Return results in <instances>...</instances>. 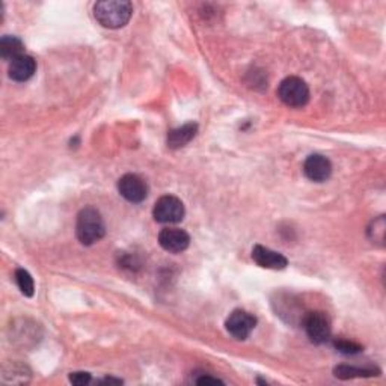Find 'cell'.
<instances>
[{"label": "cell", "mask_w": 386, "mask_h": 386, "mask_svg": "<svg viewBox=\"0 0 386 386\" xmlns=\"http://www.w3.org/2000/svg\"><path fill=\"white\" fill-rule=\"evenodd\" d=\"M252 259L259 267L272 270H283L288 266V259L283 254L275 252V250L262 245H257L252 249Z\"/></svg>", "instance_id": "obj_10"}, {"label": "cell", "mask_w": 386, "mask_h": 386, "mask_svg": "<svg viewBox=\"0 0 386 386\" xmlns=\"http://www.w3.org/2000/svg\"><path fill=\"white\" fill-rule=\"evenodd\" d=\"M160 246L171 254H181L190 245V236L180 228H165L159 234Z\"/></svg>", "instance_id": "obj_8"}, {"label": "cell", "mask_w": 386, "mask_h": 386, "mask_svg": "<svg viewBox=\"0 0 386 386\" xmlns=\"http://www.w3.org/2000/svg\"><path fill=\"white\" fill-rule=\"evenodd\" d=\"M278 96L288 108H303L310 100V88L301 77H287L278 88Z\"/></svg>", "instance_id": "obj_3"}, {"label": "cell", "mask_w": 386, "mask_h": 386, "mask_svg": "<svg viewBox=\"0 0 386 386\" xmlns=\"http://www.w3.org/2000/svg\"><path fill=\"white\" fill-rule=\"evenodd\" d=\"M15 283L20 288V292L27 296L32 297L35 293V284H34V278L31 276V273L27 272L24 269H18L15 272Z\"/></svg>", "instance_id": "obj_15"}, {"label": "cell", "mask_w": 386, "mask_h": 386, "mask_svg": "<svg viewBox=\"0 0 386 386\" xmlns=\"http://www.w3.org/2000/svg\"><path fill=\"white\" fill-rule=\"evenodd\" d=\"M303 172L306 178L314 183H323L329 180L332 173V163L322 154H313L303 163Z\"/></svg>", "instance_id": "obj_9"}, {"label": "cell", "mask_w": 386, "mask_h": 386, "mask_svg": "<svg viewBox=\"0 0 386 386\" xmlns=\"http://www.w3.org/2000/svg\"><path fill=\"white\" fill-rule=\"evenodd\" d=\"M0 55L5 61H14L15 57L24 55V44L17 36L5 35L2 40H0Z\"/></svg>", "instance_id": "obj_13"}, {"label": "cell", "mask_w": 386, "mask_h": 386, "mask_svg": "<svg viewBox=\"0 0 386 386\" xmlns=\"http://www.w3.org/2000/svg\"><path fill=\"white\" fill-rule=\"evenodd\" d=\"M77 238L85 246H91L100 241L106 234V227L101 215L92 207L83 208L77 216L76 225Z\"/></svg>", "instance_id": "obj_2"}, {"label": "cell", "mask_w": 386, "mask_h": 386, "mask_svg": "<svg viewBox=\"0 0 386 386\" xmlns=\"http://www.w3.org/2000/svg\"><path fill=\"white\" fill-rule=\"evenodd\" d=\"M198 125L189 122L181 125L178 129H173L168 133V147L172 150H178L186 147V145L196 136Z\"/></svg>", "instance_id": "obj_12"}, {"label": "cell", "mask_w": 386, "mask_h": 386, "mask_svg": "<svg viewBox=\"0 0 386 386\" xmlns=\"http://www.w3.org/2000/svg\"><path fill=\"white\" fill-rule=\"evenodd\" d=\"M186 215L185 204L172 195L162 196L152 208V216L159 224H178Z\"/></svg>", "instance_id": "obj_4"}, {"label": "cell", "mask_w": 386, "mask_h": 386, "mask_svg": "<svg viewBox=\"0 0 386 386\" xmlns=\"http://www.w3.org/2000/svg\"><path fill=\"white\" fill-rule=\"evenodd\" d=\"M133 5L127 0H103L94 6V15L103 27L120 29L130 22Z\"/></svg>", "instance_id": "obj_1"}, {"label": "cell", "mask_w": 386, "mask_h": 386, "mask_svg": "<svg viewBox=\"0 0 386 386\" xmlns=\"http://www.w3.org/2000/svg\"><path fill=\"white\" fill-rule=\"evenodd\" d=\"M369 233H370L373 243H376V241L383 243V238H385V219H383V216H380L378 220L373 222V225L369 229Z\"/></svg>", "instance_id": "obj_17"}, {"label": "cell", "mask_w": 386, "mask_h": 386, "mask_svg": "<svg viewBox=\"0 0 386 386\" xmlns=\"http://www.w3.org/2000/svg\"><path fill=\"white\" fill-rule=\"evenodd\" d=\"M335 378L338 379H353V378H373V376H378L379 370L374 369H356V366L349 365H340L334 370Z\"/></svg>", "instance_id": "obj_14"}, {"label": "cell", "mask_w": 386, "mask_h": 386, "mask_svg": "<svg viewBox=\"0 0 386 386\" xmlns=\"http://www.w3.org/2000/svg\"><path fill=\"white\" fill-rule=\"evenodd\" d=\"M195 383H198V385H217V383H220V385H224V382H222L220 379H217V378H211V376H206V374H202L201 376V378H198L196 380H195Z\"/></svg>", "instance_id": "obj_19"}, {"label": "cell", "mask_w": 386, "mask_h": 386, "mask_svg": "<svg viewBox=\"0 0 386 386\" xmlns=\"http://www.w3.org/2000/svg\"><path fill=\"white\" fill-rule=\"evenodd\" d=\"M334 347L335 349L343 353V355H356V353H361L362 352V345L355 343V341H350V340H344V338H340V340H335L334 341Z\"/></svg>", "instance_id": "obj_16"}, {"label": "cell", "mask_w": 386, "mask_h": 386, "mask_svg": "<svg viewBox=\"0 0 386 386\" xmlns=\"http://www.w3.org/2000/svg\"><path fill=\"white\" fill-rule=\"evenodd\" d=\"M70 382H71L73 385H77V386L88 385V383L91 382V374H90V373H85V371L71 373V374H70Z\"/></svg>", "instance_id": "obj_18"}, {"label": "cell", "mask_w": 386, "mask_h": 386, "mask_svg": "<svg viewBox=\"0 0 386 386\" xmlns=\"http://www.w3.org/2000/svg\"><path fill=\"white\" fill-rule=\"evenodd\" d=\"M118 192L124 199L138 204L148 196V186L141 177L134 176V173H127V176L120 178Z\"/></svg>", "instance_id": "obj_7"}, {"label": "cell", "mask_w": 386, "mask_h": 386, "mask_svg": "<svg viewBox=\"0 0 386 386\" xmlns=\"http://www.w3.org/2000/svg\"><path fill=\"white\" fill-rule=\"evenodd\" d=\"M100 383H117V385H120V383H122L121 380H117V379H104V380H101Z\"/></svg>", "instance_id": "obj_20"}, {"label": "cell", "mask_w": 386, "mask_h": 386, "mask_svg": "<svg viewBox=\"0 0 386 386\" xmlns=\"http://www.w3.org/2000/svg\"><path fill=\"white\" fill-rule=\"evenodd\" d=\"M305 332L314 344H323L331 338V322L324 313H310L303 320Z\"/></svg>", "instance_id": "obj_5"}, {"label": "cell", "mask_w": 386, "mask_h": 386, "mask_svg": "<svg viewBox=\"0 0 386 386\" xmlns=\"http://www.w3.org/2000/svg\"><path fill=\"white\" fill-rule=\"evenodd\" d=\"M36 71V62L32 56L29 55H22L15 57L14 61L9 62V77L14 82H26L31 79V77L35 74Z\"/></svg>", "instance_id": "obj_11"}, {"label": "cell", "mask_w": 386, "mask_h": 386, "mask_svg": "<svg viewBox=\"0 0 386 386\" xmlns=\"http://www.w3.org/2000/svg\"><path fill=\"white\" fill-rule=\"evenodd\" d=\"M257 326V318L243 310H236L229 314L225 322V327L231 336L236 340H246Z\"/></svg>", "instance_id": "obj_6"}]
</instances>
